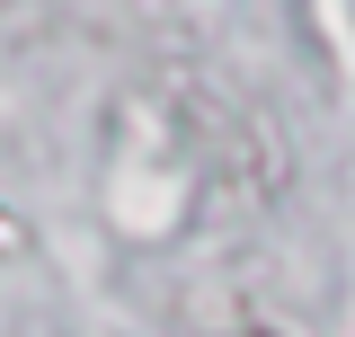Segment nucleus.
I'll return each mask as SVG.
<instances>
[{
    "instance_id": "1",
    "label": "nucleus",
    "mask_w": 355,
    "mask_h": 337,
    "mask_svg": "<svg viewBox=\"0 0 355 337\" xmlns=\"http://www.w3.org/2000/svg\"><path fill=\"white\" fill-rule=\"evenodd\" d=\"M249 337H258V329H249Z\"/></svg>"
}]
</instances>
